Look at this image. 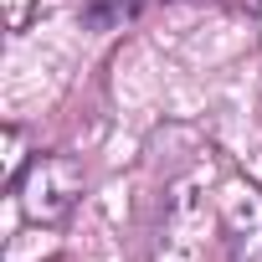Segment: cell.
<instances>
[{
	"label": "cell",
	"mask_w": 262,
	"mask_h": 262,
	"mask_svg": "<svg viewBox=\"0 0 262 262\" xmlns=\"http://www.w3.org/2000/svg\"><path fill=\"white\" fill-rule=\"evenodd\" d=\"M16 195H21V216L31 226H57L72 216L77 195H82V165L72 155H31L26 170L16 175Z\"/></svg>",
	"instance_id": "cell-1"
},
{
	"label": "cell",
	"mask_w": 262,
	"mask_h": 262,
	"mask_svg": "<svg viewBox=\"0 0 262 262\" xmlns=\"http://www.w3.org/2000/svg\"><path fill=\"white\" fill-rule=\"evenodd\" d=\"M221 226H226L231 262H262V185L231 180L221 195Z\"/></svg>",
	"instance_id": "cell-2"
},
{
	"label": "cell",
	"mask_w": 262,
	"mask_h": 262,
	"mask_svg": "<svg viewBox=\"0 0 262 262\" xmlns=\"http://www.w3.org/2000/svg\"><path fill=\"white\" fill-rule=\"evenodd\" d=\"M236 6L252 16V26H257V36H262V0H236Z\"/></svg>",
	"instance_id": "cell-4"
},
{
	"label": "cell",
	"mask_w": 262,
	"mask_h": 262,
	"mask_svg": "<svg viewBox=\"0 0 262 262\" xmlns=\"http://www.w3.org/2000/svg\"><path fill=\"white\" fill-rule=\"evenodd\" d=\"M139 6H144V0H88L82 21H88L93 31H113V26H123V21H134Z\"/></svg>",
	"instance_id": "cell-3"
}]
</instances>
